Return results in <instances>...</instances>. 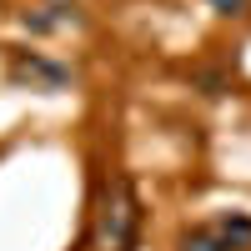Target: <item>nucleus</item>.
<instances>
[{
    "instance_id": "4",
    "label": "nucleus",
    "mask_w": 251,
    "mask_h": 251,
    "mask_svg": "<svg viewBox=\"0 0 251 251\" xmlns=\"http://www.w3.org/2000/svg\"><path fill=\"white\" fill-rule=\"evenodd\" d=\"M206 5H211L216 15H231V20H236V15H246V10H251V0H206Z\"/></svg>"
},
{
    "instance_id": "1",
    "label": "nucleus",
    "mask_w": 251,
    "mask_h": 251,
    "mask_svg": "<svg viewBox=\"0 0 251 251\" xmlns=\"http://www.w3.org/2000/svg\"><path fill=\"white\" fill-rule=\"evenodd\" d=\"M141 191L136 181L111 166L106 176L96 181V196H91V226H86V251H136L141 241Z\"/></svg>"
},
{
    "instance_id": "3",
    "label": "nucleus",
    "mask_w": 251,
    "mask_h": 251,
    "mask_svg": "<svg viewBox=\"0 0 251 251\" xmlns=\"http://www.w3.org/2000/svg\"><path fill=\"white\" fill-rule=\"evenodd\" d=\"M10 80H20V86H40V91H60V86H66V71L50 66V60H40V55H20L10 66Z\"/></svg>"
},
{
    "instance_id": "2",
    "label": "nucleus",
    "mask_w": 251,
    "mask_h": 251,
    "mask_svg": "<svg viewBox=\"0 0 251 251\" xmlns=\"http://www.w3.org/2000/svg\"><path fill=\"white\" fill-rule=\"evenodd\" d=\"M176 251H251V216L221 211L176 231Z\"/></svg>"
}]
</instances>
